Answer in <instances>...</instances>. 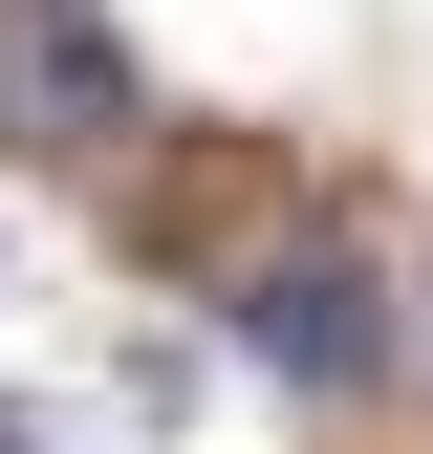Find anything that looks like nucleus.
I'll list each match as a JSON object with an SVG mask.
<instances>
[{"instance_id":"obj_1","label":"nucleus","mask_w":433,"mask_h":454,"mask_svg":"<svg viewBox=\"0 0 433 454\" xmlns=\"http://www.w3.org/2000/svg\"><path fill=\"white\" fill-rule=\"evenodd\" d=\"M0 130L22 152H130V43L87 0H0Z\"/></svg>"},{"instance_id":"obj_2","label":"nucleus","mask_w":433,"mask_h":454,"mask_svg":"<svg viewBox=\"0 0 433 454\" xmlns=\"http://www.w3.org/2000/svg\"><path fill=\"white\" fill-rule=\"evenodd\" d=\"M239 347H260V368H303V389H347L390 325H368V281H347V260H260V281H239Z\"/></svg>"},{"instance_id":"obj_3","label":"nucleus","mask_w":433,"mask_h":454,"mask_svg":"<svg viewBox=\"0 0 433 454\" xmlns=\"http://www.w3.org/2000/svg\"><path fill=\"white\" fill-rule=\"evenodd\" d=\"M0 454H66V433H43V411H22V389H0Z\"/></svg>"}]
</instances>
